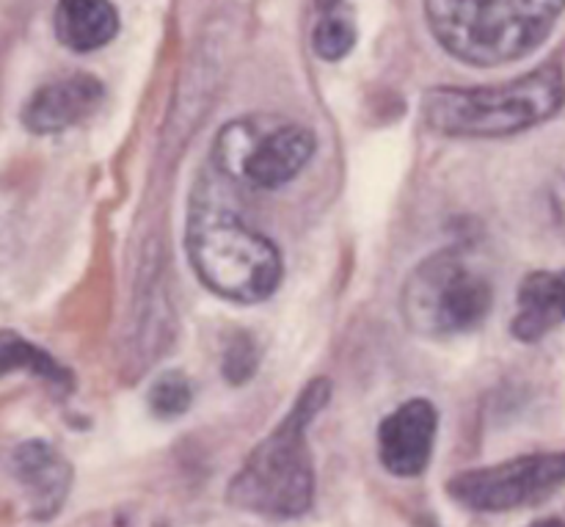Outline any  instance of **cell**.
I'll return each instance as SVG.
<instances>
[{"instance_id": "4fadbf2b", "label": "cell", "mask_w": 565, "mask_h": 527, "mask_svg": "<svg viewBox=\"0 0 565 527\" xmlns=\"http://www.w3.org/2000/svg\"><path fill=\"white\" fill-rule=\"evenodd\" d=\"M0 357H3V373H11V370L20 368L36 376V379H44L50 387H58V390H66V392L72 390L70 370H64L53 357H50V354L39 351V348L31 346V342L11 335V331H6L3 335Z\"/></svg>"}, {"instance_id": "7c38bea8", "label": "cell", "mask_w": 565, "mask_h": 527, "mask_svg": "<svg viewBox=\"0 0 565 527\" xmlns=\"http://www.w3.org/2000/svg\"><path fill=\"white\" fill-rule=\"evenodd\" d=\"M119 31V11L110 0H58L55 36L75 53L105 48Z\"/></svg>"}, {"instance_id": "d6986e66", "label": "cell", "mask_w": 565, "mask_h": 527, "mask_svg": "<svg viewBox=\"0 0 565 527\" xmlns=\"http://www.w3.org/2000/svg\"><path fill=\"white\" fill-rule=\"evenodd\" d=\"M315 3H318L320 11H334L340 6V0H315Z\"/></svg>"}, {"instance_id": "9a60e30c", "label": "cell", "mask_w": 565, "mask_h": 527, "mask_svg": "<svg viewBox=\"0 0 565 527\" xmlns=\"http://www.w3.org/2000/svg\"><path fill=\"white\" fill-rule=\"evenodd\" d=\"M193 390L191 381L185 379V373L180 370H166L154 379V384L149 387V409L152 414H158L160 420H174L191 409Z\"/></svg>"}, {"instance_id": "30bf717a", "label": "cell", "mask_w": 565, "mask_h": 527, "mask_svg": "<svg viewBox=\"0 0 565 527\" xmlns=\"http://www.w3.org/2000/svg\"><path fill=\"white\" fill-rule=\"evenodd\" d=\"M105 97L103 83L88 72H72L42 83L22 105V125L36 136L61 133L77 125L99 108Z\"/></svg>"}, {"instance_id": "277c9868", "label": "cell", "mask_w": 565, "mask_h": 527, "mask_svg": "<svg viewBox=\"0 0 565 527\" xmlns=\"http://www.w3.org/2000/svg\"><path fill=\"white\" fill-rule=\"evenodd\" d=\"M565 75L557 64L494 86L430 88L423 97V119L430 130L452 138H502L524 133L561 114Z\"/></svg>"}, {"instance_id": "ac0fdd59", "label": "cell", "mask_w": 565, "mask_h": 527, "mask_svg": "<svg viewBox=\"0 0 565 527\" xmlns=\"http://www.w3.org/2000/svg\"><path fill=\"white\" fill-rule=\"evenodd\" d=\"M533 527H565V517H546L539 519Z\"/></svg>"}, {"instance_id": "8fae6325", "label": "cell", "mask_w": 565, "mask_h": 527, "mask_svg": "<svg viewBox=\"0 0 565 527\" xmlns=\"http://www.w3.org/2000/svg\"><path fill=\"white\" fill-rule=\"evenodd\" d=\"M516 318L511 329L522 342H539L565 324V268L533 271L522 280L516 296Z\"/></svg>"}, {"instance_id": "8992f818", "label": "cell", "mask_w": 565, "mask_h": 527, "mask_svg": "<svg viewBox=\"0 0 565 527\" xmlns=\"http://www.w3.org/2000/svg\"><path fill=\"white\" fill-rule=\"evenodd\" d=\"M315 147V133L301 122L274 114L241 116L215 136L213 169L237 186L276 191L307 169Z\"/></svg>"}, {"instance_id": "5b68a950", "label": "cell", "mask_w": 565, "mask_h": 527, "mask_svg": "<svg viewBox=\"0 0 565 527\" xmlns=\"http://www.w3.org/2000/svg\"><path fill=\"white\" fill-rule=\"evenodd\" d=\"M491 307V276L463 246L430 254L408 274L401 291L403 320L423 337H452L478 329Z\"/></svg>"}, {"instance_id": "ba28073f", "label": "cell", "mask_w": 565, "mask_h": 527, "mask_svg": "<svg viewBox=\"0 0 565 527\" xmlns=\"http://www.w3.org/2000/svg\"><path fill=\"white\" fill-rule=\"evenodd\" d=\"M9 475L20 489L28 517L50 523L72 492V464L42 440H28L11 451Z\"/></svg>"}, {"instance_id": "6da1fadb", "label": "cell", "mask_w": 565, "mask_h": 527, "mask_svg": "<svg viewBox=\"0 0 565 527\" xmlns=\"http://www.w3.org/2000/svg\"><path fill=\"white\" fill-rule=\"evenodd\" d=\"M185 252L193 274L226 302L259 304L281 285L279 249L241 213L232 182L210 166L191 193Z\"/></svg>"}, {"instance_id": "5bb4252c", "label": "cell", "mask_w": 565, "mask_h": 527, "mask_svg": "<svg viewBox=\"0 0 565 527\" xmlns=\"http://www.w3.org/2000/svg\"><path fill=\"white\" fill-rule=\"evenodd\" d=\"M356 44V22L348 11H326L323 20L312 31V48L323 61H340Z\"/></svg>"}, {"instance_id": "7a4b0ae2", "label": "cell", "mask_w": 565, "mask_h": 527, "mask_svg": "<svg viewBox=\"0 0 565 527\" xmlns=\"http://www.w3.org/2000/svg\"><path fill=\"white\" fill-rule=\"evenodd\" d=\"M331 398L329 379L309 381L279 425L248 453L226 503L270 519H296L315 503V464L307 431Z\"/></svg>"}, {"instance_id": "52a82bcc", "label": "cell", "mask_w": 565, "mask_h": 527, "mask_svg": "<svg viewBox=\"0 0 565 527\" xmlns=\"http://www.w3.org/2000/svg\"><path fill=\"white\" fill-rule=\"evenodd\" d=\"M565 486V451L533 453L494 467L452 475L447 495L458 506L480 514H502L535 506Z\"/></svg>"}, {"instance_id": "e0dca14e", "label": "cell", "mask_w": 565, "mask_h": 527, "mask_svg": "<svg viewBox=\"0 0 565 527\" xmlns=\"http://www.w3.org/2000/svg\"><path fill=\"white\" fill-rule=\"evenodd\" d=\"M552 210H555V221L561 224V230L565 232V171L561 177L555 180V186H552Z\"/></svg>"}, {"instance_id": "9c48e42d", "label": "cell", "mask_w": 565, "mask_h": 527, "mask_svg": "<svg viewBox=\"0 0 565 527\" xmlns=\"http://www.w3.org/2000/svg\"><path fill=\"white\" fill-rule=\"evenodd\" d=\"M439 412L425 398L406 401L379 425V459L395 478H417L434 456Z\"/></svg>"}, {"instance_id": "2e32d148", "label": "cell", "mask_w": 565, "mask_h": 527, "mask_svg": "<svg viewBox=\"0 0 565 527\" xmlns=\"http://www.w3.org/2000/svg\"><path fill=\"white\" fill-rule=\"evenodd\" d=\"M259 368V346L248 331H237L230 337L221 357V373L230 384H246Z\"/></svg>"}, {"instance_id": "3957f363", "label": "cell", "mask_w": 565, "mask_h": 527, "mask_svg": "<svg viewBox=\"0 0 565 527\" xmlns=\"http://www.w3.org/2000/svg\"><path fill=\"white\" fill-rule=\"evenodd\" d=\"M565 0H425L436 42L472 66H500L539 50Z\"/></svg>"}]
</instances>
